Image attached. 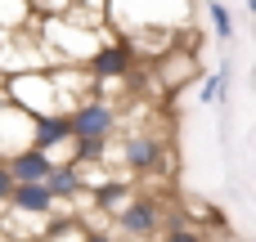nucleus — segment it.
Listing matches in <instances>:
<instances>
[{"instance_id":"nucleus-6","label":"nucleus","mask_w":256,"mask_h":242,"mask_svg":"<svg viewBox=\"0 0 256 242\" xmlns=\"http://www.w3.org/2000/svg\"><path fill=\"white\" fill-rule=\"evenodd\" d=\"M153 72H158V85L162 90H180V85H189L194 76H198V54L194 49H166L162 58H153Z\"/></svg>"},{"instance_id":"nucleus-2","label":"nucleus","mask_w":256,"mask_h":242,"mask_svg":"<svg viewBox=\"0 0 256 242\" xmlns=\"http://www.w3.org/2000/svg\"><path fill=\"white\" fill-rule=\"evenodd\" d=\"M68 126H72V139H112L117 126H122V117H117L112 103H104V99H86L81 108L68 112Z\"/></svg>"},{"instance_id":"nucleus-15","label":"nucleus","mask_w":256,"mask_h":242,"mask_svg":"<svg viewBox=\"0 0 256 242\" xmlns=\"http://www.w3.org/2000/svg\"><path fill=\"white\" fill-rule=\"evenodd\" d=\"M207 22H212L216 40H234V18H230V9H225L220 0H212V4H207Z\"/></svg>"},{"instance_id":"nucleus-9","label":"nucleus","mask_w":256,"mask_h":242,"mask_svg":"<svg viewBox=\"0 0 256 242\" xmlns=\"http://www.w3.org/2000/svg\"><path fill=\"white\" fill-rule=\"evenodd\" d=\"M58 144H72V126H68V112H50V117H36V135H32V148L50 153Z\"/></svg>"},{"instance_id":"nucleus-10","label":"nucleus","mask_w":256,"mask_h":242,"mask_svg":"<svg viewBox=\"0 0 256 242\" xmlns=\"http://www.w3.org/2000/svg\"><path fill=\"white\" fill-rule=\"evenodd\" d=\"M50 193H54L58 202H68V198L86 193V166H76L72 157H63V162L54 166V175H50Z\"/></svg>"},{"instance_id":"nucleus-12","label":"nucleus","mask_w":256,"mask_h":242,"mask_svg":"<svg viewBox=\"0 0 256 242\" xmlns=\"http://www.w3.org/2000/svg\"><path fill=\"white\" fill-rule=\"evenodd\" d=\"M130 198H135V189L126 184V180H104L94 193H90V202H94V211H104V216H122L126 207H130Z\"/></svg>"},{"instance_id":"nucleus-18","label":"nucleus","mask_w":256,"mask_h":242,"mask_svg":"<svg viewBox=\"0 0 256 242\" xmlns=\"http://www.w3.org/2000/svg\"><path fill=\"white\" fill-rule=\"evenodd\" d=\"M81 242H117V238H108L104 229H86V238H81Z\"/></svg>"},{"instance_id":"nucleus-20","label":"nucleus","mask_w":256,"mask_h":242,"mask_svg":"<svg viewBox=\"0 0 256 242\" xmlns=\"http://www.w3.org/2000/svg\"><path fill=\"white\" fill-rule=\"evenodd\" d=\"M104 4H112V0H104Z\"/></svg>"},{"instance_id":"nucleus-17","label":"nucleus","mask_w":256,"mask_h":242,"mask_svg":"<svg viewBox=\"0 0 256 242\" xmlns=\"http://www.w3.org/2000/svg\"><path fill=\"white\" fill-rule=\"evenodd\" d=\"M162 242H207L198 229H189V225H171L166 234H162Z\"/></svg>"},{"instance_id":"nucleus-16","label":"nucleus","mask_w":256,"mask_h":242,"mask_svg":"<svg viewBox=\"0 0 256 242\" xmlns=\"http://www.w3.org/2000/svg\"><path fill=\"white\" fill-rule=\"evenodd\" d=\"M14 189H18V180H14L9 162H0V211H9V202H14Z\"/></svg>"},{"instance_id":"nucleus-1","label":"nucleus","mask_w":256,"mask_h":242,"mask_svg":"<svg viewBox=\"0 0 256 242\" xmlns=\"http://www.w3.org/2000/svg\"><path fill=\"white\" fill-rule=\"evenodd\" d=\"M4 99H9V103H18V108H22V112H32V117L63 112V99H58V85H54V72H50V67L9 72V76H4Z\"/></svg>"},{"instance_id":"nucleus-11","label":"nucleus","mask_w":256,"mask_h":242,"mask_svg":"<svg viewBox=\"0 0 256 242\" xmlns=\"http://www.w3.org/2000/svg\"><path fill=\"white\" fill-rule=\"evenodd\" d=\"M14 211H27V216H50L58 207V198L50 193V184H18L14 189Z\"/></svg>"},{"instance_id":"nucleus-3","label":"nucleus","mask_w":256,"mask_h":242,"mask_svg":"<svg viewBox=\"0 0 256 242\" xmlns=\"http://www.w3.org/2000/svg\"><path fill=\"white\" fill-rule=\"evenodd\" d=\"M32 135H36V117L22 112L18 103L0 99V162H14L18 153H27Z\"/></svg>"},{"instance_id":"nucleus-4","label":"nucleus","mask_w":256,"mask_h":242,"mask_svg":"<svg viewBox=\"0 0 256 242\" xmlns=\"http://www.w3.org/2000/svg\"><path fill=\"white\" fill-rule=\"evenodd\" d=\"M90 72H94V81L104 85V81H122V76H130L135 72V49L122 40V36H108L104 45H99V54L86 63Z\"/></svg>"},{"instance_id":"nucleus-5","label":"nucleus","mask_w":256,"mask_h":242,"mask_svg":"<svg viewBox=\"0 0 256 242\" xmlns=\"http://www.w3.org/2000/svg\"><path fill=\"white\" fill-rule=\"evenodd\" d=\"M117 225H122V234L126 238H158L162 234V202L158 198H130V207L117 216Z\"/></svg>"},{"instance_id":"nucleus-8","label":"nucleus","mask_w":256,"mask_h":242,"mask_svg":"<svg viewBox=\"0 0 256 242\" xmlns=\"http://www.w3.org/2000/svg\"><path fill=\"white\" fill-rule=\"evenodd\" d=\"M54 166H58V157H50V153H40V148H27V153H18V157L9 162V171H14L18 184H50Z\"/></svg>"},{"instance_id":"nucleus-14","label":"nucleus","mask_w":256,"mask_h":242,"mask_svg":"<svg viewBox=\"0 0 256 242\" xmlns=\"http://www.w3.org/2000/svg\"><path fill=\"white\" fill-rule=\"evenodd\" d=\"M225 90H230V63H220L216 76L202 81V94H198V99H202V103H225V99H230Z\"/></svg>"},{"instance_id":"nucleus-19","label":"nucleus","mask_w":256,"mask_h":242,"mask_svg":"<svg viewBox=\"0 0 256 242\" xmlns=\"http://www.w3.org/2000/svg\"><path fill=\"white\" fill-rule=\"evenodd\" d=\"M248 13H256V0H248Z\"/></svg>"},{"instance_id":"nucleus-13","label":"nucleus","mask_w":256,"mask_h":242,"mask_svg":"<svg viewBox=\"0 0 256 242\" xmlns=\"http://www.w3.org/2000/svg\"><path fill=\"white\" fill-rule=\"evenodd\" d=\"M40 13H36V4L32 0H0V31L9 36V31H18V27H36L40 31Z\"/></svg>"},{"instance_id":"nucleus-7","label":"nucleus","mask_w":256,"mask_h":242,"mask_svg":"<svg viewBox=\"0 0 256 242\" xmlns=\"http://www.w3.org/2000/svg\"><path fill=\"white\" fill-rule=\"evenodd\" d=\"M122 162H126V171L148 175V171L162 166V144H158L148 130H130V135L122 139Z\"/></svg>"}]
</instances>
